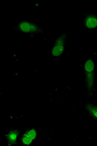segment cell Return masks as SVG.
I'll use <instances>...</instances> for the list:
<instances>
[{
  "label": "cell",
  "mask_w": 97,
  "mask_h": 146,
  "mask_svg": "<svg viewBox=\"0 0 97 146\" xmlns=\"http://www.w3.org/2000/svg\"><path fill=\"white\" fill-rule=\"evenodd\" d=\"M67 34L63 33L57 36L51 49V54L53 56H59L64 53L66 46Z\"/></svg>",
  "instance_id": "cell-2"
},
{
  "label": "cell",
  "mask_w": 97,
  "mask_h": 146,
  "mask_svg": "<svg viewBox=\"0 0 97 146\" xmlns=\"http://www.w3.org/2000/svg\"><path fill=\"white\" fill-rule=\"evenodd\" d=\"M24 134L31 138L33 140L35 139L37 135V131L36 129L33 128L30 129L28 130Z\"/></svg>",
  "instance_id": "cell-6"
},
{
  "label": "cell",
  "mask_w": 97,
  "mask_h": 146,
  "mask_svg": "<svg viewBox=\"0 0 97 146\" xmlns=\"http://www.w3.org/2000/svg\"><path fill=\"white\" fill-rule=\"evenodd\" d=\"M96 65L95 61L88 58L84 61L83 71L84 75L85 84L87 98L93 94L95 90Z\"/></svg>",
  "instance_id": "cell-1"
},
{
  "label": "cell",
  "mask_w": 97,
  "mask_h": 146,
  "mask_svg": "<svg viewBox=\"0 0 97 146\" xmlns=\"http://www.w3.org/2000/svg\"><path fill=\"white\" fill-rule=\"evenodd\" d=\"M18 135L17 131H10L6 135V138L9 142L11 144H14L16 141Z\"/></svg>",
  "instance_id": "cell-5"
},
{
  "label": "cell",
  "mask_w": 97,
  "mask_h": 146,
  "mask_svg": "<svg viewBox=\"0 0 97 146\" xmlns=\"http://www.w3.org/2000/svg\"><path fill=\"white\" fill-rule=\"evenodd\" d=\"M85 106L90 115L97 119V106L92 103H88Z\"/></svg>",
  "instance_id": "cell-4"
},
{
  "label": "cell",
  "mask_w": 97,
  "mask_h": 146,
  "mask_svg": "<svg viewBox=\"0 0 97 146\" xmlns=\"http://www.w3.org/2000/svg\"><path fill=\"white\" fill-rule=\"evenodd\" d=\"M21 141L24 145H29L32 143L33 140L24 134L21 137Z\"/></svg>",
  "instance_id": "cell-7"
},
{
  "label": "cell",
  "mask_w": 97,
  "mask_h": 146,
  "mask_svg": "<svg viewBox=\"0 0 97 146\" xmlns=\"http://www.w3.org/2000/svg\"><path fill=\"white\" fill-rule=\"evenodd\" d=\"M93 54L94 55L97 56V52L94 53Z\"/></svg>",
  "instance_id": "cell-8"
},
{
  "label": "cell",
  "mask_w": 97,
  "mask_h": 146,
  "mask_svg": "<svg viewBox=\"0 0 97 146\" xmlns=\"http://www.w3.org/2000/svg\"><path fill=\"white\" fill-rule=\"evenodd\" d=\"M96 38L97 39V32L96 33Z\"/></svg>",
  "instance_id": "cell-9"
},
{
  "label": "cell",
  "mask_w": 97,
  "mask_h": 146,
  "mask_svg": "<svg viewBox=\"0 0 97 146\" xmlns=\"http://www.w3.org/2000/svg\"><path fill=\"white\" fill-rule=\"evenodd\" d=\"M82 26L87 30L97 29V14L91 11L85 13L82 22Z\"/></svg>",
  "instance_id": "cell-3"
}]
</instances>
